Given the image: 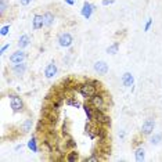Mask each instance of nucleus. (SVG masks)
I'll list each match as a JSON object with an SVG mask.
<instances>
[{
  "instance_id": "obj_16",
  "label": "nucleus",
  "mask_w": 162,
  "mask_h": 162,
  "mask_svg": "<svg viewBox=\"0 0 162 162\" xmlns=\"http://www.w3.org/2000/svg\"><path fill=\"white\" fill-rule=\"evenodd\" d=\"M29 43H31V39H29L28 35H21V38L18 39V47L20 49H25L29 46Z\"/></svg>"
},
{
  "instance_id": "obj_19",
  "label": "nucleus",
  "mask_w": 162,
  "mask_h": 162,
  "mask_svg": "<svg viewBox=\"0 0 162 162\" xmlns=\"http://www.w3.org/2000/svg\"><path fill=\"white\" fill-rule=\"evenodd\" d=\"M78 159H79V155H78V152H75V151L69 152V155L67 156V161L68 162H75V161H78Z\"/></svg>"
},
{
  "instance_id": "obj_5",
  "label": "nucleus",
  "mask_w": 162,
  "mask_h": 162,
  "mask_svg": "<svg viewBox=\"0 0 162 162\" xmlns=\"http://www.w3.org/2000/svg\"><path fill=\"white\" fill-rule=\"evenodd\" d=\"M154 129H155V121L152 118H147L141 125V133L148 136V134H151L154 132Z\"/></svg>"
},
{
  "instance_id": "obj_20",
  "label": "nucleus",
  "mask_w": 162,
  "mask_h": 162,
  "mask_svg": "<svg viewBox=\"0 0 162 162\" xmlns=\"http://www.w3.org/2000/svg\"><path fill=\"white\" fill-rule=\"evenodd\" d=\"M28 147L31 148V150L34 151V152H36V151H38V145H36V139H35V137H32V139L29 140V143H28Z\"/></svg>"
},
{
  "instance_id": "obj_22",
  "label": "nucleus",
  "mask_w": 162,
  "mask_h": 162,
  "mask_svg": "<svg viewBox=\"0 0 162 162\" xmlns=\"http://www.w3.org/2000/svg\"><path fill=\"white\" fill-rule=\"evenodd\" d=\"M162 140V133H158V134H154L152 137H151V143L152 144H159Z\"/></svg>"
},
{
  "instance_id": "obj_18",
  "label": "nucleus",
  "mask_w": 162,
  "mask_h": 162,
  "mask_svg": "<svg viewBox=\"0 0 162 162\" xmlns=\"http://www.w3.org/2000/svg\"><path fill=\"white\" fill-rule=\"evenodd\" d=\"M118 50H119V43H118V42H115L114 45H111V46H108V47H107V53L112 54V56H114V54H117Z\"/></svg>"
},
{
  "instance_id": "obj_7",
  "label": "nucleus",
  "mask_w": 162,
  "mask_h": 162,
  "mask_svg": "<svg viewBox=\"0 0 162 162\" xmlns=\"http://www.w3.org/2000/svg\"><path fill=\"white\" fill-rule=\"evenodd\" d=\"M93 68L98 75H107V72H108V64L105 61H96Z\"/></svg>"
},
{
  "instance_id": "obj_25",
  "label": "nucleus",
  "mask_w": 162,
  "mask_h": 162,
  "mask_svg": "<svg viewBox=\"0 0 162 162\" xmlns=\"http://www.w3.org/2000/svg\"><path fill=\"white\" fill-rule=\"evenodd\" d=\"M85 161H86V162H94V161H98V156L92 155V156H89V158H86Z\"/></svg>"
},
{
  "instance_id": "obj_3",
  "label": "nucleus",
  "mask_w": 162,
  "mask_h": 162,
  "mask_svg": "<svg viewBox=\"0 0 162 162\" xmlns=\"http://www.w3.org/2000/svg\"><path fill=\"white\" fill-rule=\"evenodd\" d=\"M90 105L94 109H103L105 105V101H104V96L100 93H96L92 98H90Z\"/></svg>"
},
{
  "instance_id": "obj_2",
  "label": "nucleus",
  "mask_w": 162,
  "mask_h": 162,
  "mask_svg": "<svg viewBox=\"0 0 162 162\" xmlns=\"http://www.w3.org/2000/svg\"><path fill=\"white\" fill-rule=\"evenodd\" d=\"M10 105H11V108L14 112H21L24 109V101L21 100L20 96L10 94Z\"/></svg>"
},
{
  "instance_id": "obj_23",
  "label": "nucleus",
  "mask_w": 162,
  "mask_h": 162,
  "mask_svg": "<svg viewBox=\"0 0 162 162\" xmlns=\"http://www.w3.org/2000/svg\"><path fill=\"white\" fill-rule=\"evenodd\" d=\"M85 111H86L87 117H89V119H93V112H92V108H90V105H85Z\"/></svg>"
},
{
  "instance_id": "obj_17",
  "label": "nucleus",
  "mask_w": 162,
  "mask_h": 162,
  "mask_svg": "<svg viewBox=\"0 0 162 162\" xmlns=\"http://www.w3.org/2000/svg\"><path fill=\"white\" fill-rule=\"evenodd\" d=\"M144 152H145V151H144V148H143V147L136 148V151H134V158H136V161H143L144 156H145Z\"/></svg>"
},
{
  "instance_id": "obj_21",
  "label": "nucleus",
  "mask_w": 162,
  "mask_h": 162,
  "mask_svg": "<svg viewBox=\"0 0 162 162\" xmlns=\"http://www.w3.org/2000/svg\"><path fill=\"white\" fill-rule=\"evenodd\" d=\"M7 2L6 0H0V14H2V17L4 15V13H6V10H7Z\"/></svg>"
},
{
  "instance_id": "obj_15",
  "label": "nucleus",
  "mask_w": 162,
  "mask_h": 162,
  "mask_svg": "<svg viewBox=\"0 0 162 162\" xmlns=\"http://www.w3.org/2000/svg\"><path fill=\"white\" fill-rule=\"evenodd\" d=\"M32 126H34V122H32V119H25L22 123H21L20 129L22 130V133H28V132L32 130Z\"/></svg>"
},
{
  "instance_id": "obj_12",
  "label": "nucleus",
  "mask_w": 162,
  "mask_h": 162,
  "mask_svg": "<svg viewBox=\"0 0 162 162\" xmlns=\"http://www.w3.org/2000/svg\"><path fill=\"white\" fill-rule=\"evenodd\" d=\"M122 83H123V86H126V87L133 86V83H134L133 75H132L130 72H125V73L122 75Z\"/></svg>"
},
{
  "instance_id": "obj_4",
  "label": "nucleus",
  "mask_w": 162,
  "mask_h": 162,
  "mask_svg": "<svg viewBox=\"0 0 162 162\" xmlns=\"http://www.w3.org/2000/svg\"><path fill=\"white\" fill-rule=\"evenodd\" d=\"M72 43H73V38L69 32H62V34H60L58 45L61 46V47H69Z\"/></svg>"
},
{
  "instance_id": "obj_13",
  "label": "nucleus",
  "mask_w": 162,
  "mask_h": 162,
  "mask_svg": "<svg viewBox=\"0 0 162 162\" xmlns=\"http://www.w3.org/2000/svg\"><path fill=\"white\" fill-rule=\"evenodd\" d=\"M96 7L94 6H92V4H89L86 2V3L83 4V9H82V15H83L86 20H89L90 18V15H92V13H93V10H94Z\"/></svg>"
},
{
  "instance_id": "obj_10",
  "label": "nucleus",
  "mask_w": 162,
  "mask_h": 162,
  "mask_svg": "<svg viewBox=\"0 0 162 162\" xmlns=\"http://www.w3.org/2000/svg\"><path fill=\"white\" fill-rule=\"evenodd\" d=\"M26 64L25 62H18V64H14V67H13V73L14 75H17V76H22L24 73L26 72Z\"/></svg>"
},
{
  "instance_id": "obj_14",
  "label": "nucleus",
  "mask_w": 162,
  "mask_h": 162,
  "mask_svg": "<svg viewBox=\"0 0 162 162\" xmlns=\"http://www.w3.org/2000/svg\"><path fill=\"white\" fill-rule=\"evenodd\" d=\"M43 18H45V26H49V28L53 25L54 20H56V17H54V14L51 11H46L43 14Z\"/></svg>"
},
{
  "instance_id": "obj_11",
  "label": "nucleus",
  "mask_w": 162,
  "mask_h": 162,
  "mask_svg": "<svg viewBox=\"0 0 162 162\" xmlns=\"http://www.w3.org/2000/svg\"><path fill=\"white\" fill-rule=\"evenodd\" d=\"M56 73H57V65H56V62H50V64L45 68V76L47 79H50V78H53Z\"/></svg>"
},
{
  "instance_id": "obj_31",
  "label": "nucleus",
  "mask_w": 162,
  "mask_h": 162,
  "mask_svg": "<svg viewBox=\"0 0 162 162\" xmlns=\"http://www.w3.org/2000/svg\"><path fill=\"white\" fill-rule=\"evenodd\" d=\"M65 2H67V3H68V4H71V6H72V4H73V3H75V2H73V0H65Z\"/></svg>"
},
{
  "instance_id": "obj_27",
  "label": "nucleus",
  "mask_w": 162,
  "mask_h": 162,
  "mask_svg": "<svg viewBox=\"0 0 162 162\" xmlns=\"http://www.w3.org/2000/svg\"><path fill=\"white\" fill-rule=\"evenodd\" d=\"M67 145H68V147H75V143H73L72 139H69V140H68V143H67Z\"/></svg>"
},
{
  "instance_id": "obj_26",
  "label": "nucleus",
  "mask_w": 162,
  "mask_h": 162,
  "mask_svg": "<svg viewBox=\"0 0 162 162\" xmlns=\"http://www.w3.org/2000/svg\"><path fill=\"white\" fill-rule=\"evenodd\" d=\"M32 0H20V3H21V6H28L29 3H31Z\"/></svg>"
},
{
  "instance_id": "obj_24",
  "label": "nucleus",
  "mask_w": 162,
  "mask_h": 162,
  "mask_svg": "<svg viewBox=\"0 0 162 162\" xmlns=\"http://www.w3.org/2000/svg\"><path fill=\"white\" fill-rule=\"evenodd\" d=\"M9 29H10V25H4L3 28H2V32H0L2 36H6V35L9 34Z\"/></svg>"
},
{
  "instance_id": "obj_8",
  "label": "nucleus",
  "mask_w": 162,
  "mask_h": 162,
  "mask_svg": "<svg viewBox=\"0 0 162 162\" xmlns=\"http://www.w3.org/2000/svg\"><path fill=\"white\" fill-rule=\"evenodd\" d=\"M26 54L22 51V49L21 50H17L14 51V53L10 56V62H13V64H18V62H22L24 60H25Z\"/></svg>"
},
{
  "instance_id": "obj_29",
  "label": "nucleus",
  "mask_w": 162,
  "mask_h": 162,
  "mask_svg": "<svg viewBox=\"0 0 162 162\" xmlns=\"http://www.w3.org/2000/svg\"><path fill=\"white\" fill-rule=\"evenodd\" d=\"M9 47H10V45H4L3 47H2V54H3L4 51H6V50H7V49H9Z\"/></svg>"
},
{
  "instance_id": "obj_30",
  "label": "nucleus",
  "mask_w": 162,
  "mask_h": 162,
  "mask_svg": "<svg viewBox=\"0 0 162 162\" xmlns=\"http://www.w3.org/2000/svg\"><path fill=\"white\" fill-rule=\"evenodd\" d=\"M150 26H151V20H148V22L145 24V31H148V29H150Z\"/></svg>"
},
{
  "instance_id": "obj_6",
  "label": "nucleus",
  "mask_w": 162,
  "mask_h": 162,
  "mask_svg": "<svg viewBox=\"0 0 162 162\" xmlns=\"http://www.w3.org/2000/svg\"><path fill=\"white\" fill-rule=\"evenodd\" d=\"M93 119L98 123V125H107L109 123V117L103 112V109H96L93 114Z\"/></svg>"
},
{
  "instance_id": "obj_9",
  "label": "nucleus",
  "mask_w": 162,
  "mask_h": 162,
  "mask_svg": "<svg viewBox=\"0 0 162 162\" xmlns=\"http://www.w3.org/2000/svg\"><path fill=\"white\" fill-rule=\"evenodd\" d=\"M43 26H45V18H43V15L35 14L34 20H32V28H34L35 31H39V29L43 28Z\"/></svg>"
},
{
  "instance_id": "obj_28",
  "label": "nucleus",
  "mask_w": 162,
  "mask_h": 162,
  "mask_svg": "<svg viewBox=\"0 0 162 162\" xmlns=\"http://www.w3.org/2000/svg\"><path fill=\"white\" fill-rule=\"evenodd\" d=\"M112 3H114V0H104L103 2L104 6H108V4H112Z\"/></svg>"
},
{
  "instance_id": "obj_1",
  "label": "nucleus",
  "mask_w": 162,
  "mask_h": 162,
  "mask_svg": "<svg viewBox=\"0 0 162 162\" xmlns=\"http://www.w3.org/2000/svg\"><path fill=\"white\" fill-rule=\"evenodd\" d=\"M79 93L86 98H92L97 93V89H96L94 83H83L79 86Z\"/></svg>"
}]
</instances>
